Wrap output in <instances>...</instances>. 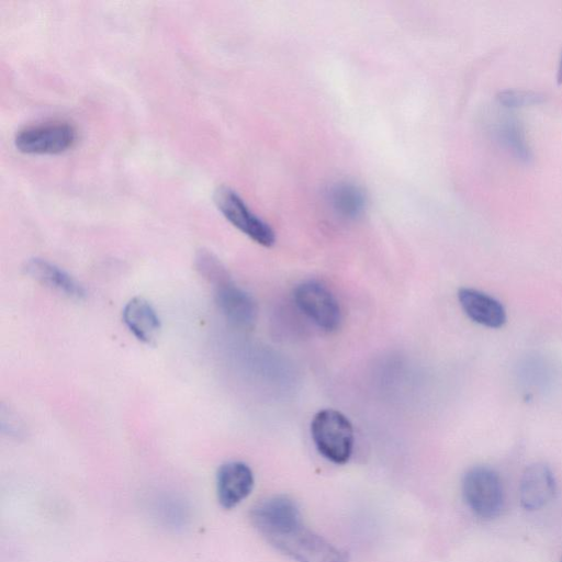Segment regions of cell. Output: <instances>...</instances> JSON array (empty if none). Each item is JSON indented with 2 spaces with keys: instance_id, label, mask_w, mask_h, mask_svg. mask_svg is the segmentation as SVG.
I'll use <instances>...</instances> for the list:
<instances>
[{
  "instance_id": "6da1fadb",
  "label": "cell",
  "mask_w": 562,
  "mask_h": 562,
  "mask_svg": "<svg viewBox=\"0 0 562 562\" xmlns=\"http://www.w3.org/2000/svg\"><path fill=\"white\" fill-rule=\"evenodd\" d=\"M311 434L318 452L336 464L346 463L353 448V428L340 412L325 408L311 423Z\"/></svg>"
},
{
  "instance_id": "277c9868",
  "label": "cell",
  "mask_w": 562,
  "mask_h": 562,
  "mask_svg": "<svg viewBox=\"0 0 562 562\" xmlns=\"http://www.w3.org/2000/svg\"><path fill=\"white\" fill-rule=\"evenodd\" d=\"M214 201L225 218L250 239L263 247L274 244L276 234L271 226L257 216L234 190L225 186L217 188Z\"/></svg>"
},
{
  "instance_id": "3957f363",
  "label": "cell",
  "mask_w": 562,
  "mask_h": 562,
  "mask_svg": "<svg viewBox=\"0 0 562 562\" xmlns=\"http://www.w3.org/2000/svg\"><path fill=\"white\" fill-rule=\"evenodd\" d=\"M267 541L297 562H348L336 547L303 522Z\"/></svg>"
},
{
  "instance_id": "2e32d148",
  "label": "cell",
  "mask_w": 562,
  "mask_h": 562,
  "mask_svg": "<svg viewBox=\"0 0 562 562\" xmlns=\"http://www.w3.org/2000/svg\"><path fill=\"white\" fill-rule=\"evenodd\" d=\"M195 268L215 288L231 280L227 270L218 258L205 249L198 251Z\"/></svg>"
},
{
  "instance_id": "8fae6325",
  "label": "cell",
  "mask_w": 562,
  "mask_h": 562,
  "mask_svg": "<svg viewBox=\"0 0 562 562\" xmlns=\"http://www.w3.org/2000/svg\"><path fill=\"white\" fill-rule=\"evenodd\" d=\"M458 300L465 315L474 323L488 328H501L505 325V307L492 295L476 289L461 288Z\"/></svg>"
},
{
  "instance_id": "5b68a950",
  "label": "cell",
  "mask_w": 562,
  "mask_h": 562,
  "mask_svg": "<svg viewBox=\"0 0 562 562\" xmlns=\"http://www.w3.org/2000/svg\"><path fill=\"white\" fill-rule=\"evenodd\" d=\"M293 299L300 311L319 328L334 331L339 327L341 322L339 304L322 283L305 281L297 284L293 291Z\"/></svg>"
},
{
  "instance_id": "d6986e66",
  "label": "cell",
  "mask_w": 562,
  "mask_h": 562,
  "mask_svg": "<svg viewBox=\"0 0 562 562\" xmlns=\"http://www.w3.org/2000/svg\"><path fill=\"white\" fill-rule=\"evenodd\" d=\"M561 562H562V560H561Z\"/></svg>"
},
{
  "instance_id": "9a60e30c",
  "label": "cell",
  "mask_w": 562,
  "mask_h": 562,
  "mask_svg": "<svg viewBox=\"0 0 562 562\" xmlns=\"http://www.w3.org/2000/svg\"><path fill=\"white\" fill-rule=\"evenodd\" d=\"M329 201L336 213L346 218H356L366 209V195L360 187L351 182H339L329 192Z\"/></svg>"
},
{
  "instance_id": "e0dca14e",
  "label": "cell",
  "mask_w": 562,
  "mask_h": 562,
  "mask_svg": "<svg viewBox=\"0 0 562 562\" xmlns=\"http://www.w3.org/2000/svg\"><path fill=\"white\" fill-rule=\"evenodd\" d=\"M496 99L503 106L515 109L542 103L546 97L536 91L507 89L499 91Z\"/></svg>"
},
{
  "instance_id": "8992f818",
  "label": "cell",
  "mask_w": 562,
  "mask_h": 562,
  "mask_svg": "<svg viewBox=\"0 0 562 562\" xmlns=\"http://www.w3.org/2000/svg\"><path fill=\"white\" fill-rule=\"evenodd\" d=\"M76 140L74 127L66 123H45L19 131L15 147L24 154L54 155L69 149Z\"/></svg>"
},
{
  "instance_id": "9c48e42d",
  "label": "cell",
  "mask_w": 562,
  "mask_h": 562,
  "mask_svg": "<svg viewBox=\"0 0 562 562\" xmlns=\"http://www.w3.org/2000/svg\"><path fill=\"white\" fill-rule=\"evenodd\" d=\"M557 493V481L552 470L542 462L528 465L520 479L519 499L527 510L547 506Z\"/></svg>"
},
{
  "instance_id": "5bb4252c",
  "label": "cell",
  "mask_w": 562,
  "mask_h": 562,
  "mask_svg": "<svg viewBox=\"0 0 562 562\" xmlns=\"http://www.w3.org/2000/svg\"><path fill=\"white\" fill-rule=\"evenodd\" d=\"M492 134L517 159L524 162L532 160V150L526 131L517 117L510 114H501L495 117L492 122Z\"/></svg>"
},
{
  "instance_id": "7c38bea8",
  "label": "cell",
  "mask_w": 562,
  "mask_h": 562,
  "mask_svg": "<svg viewBox=\"0 0 562 562\" xmlns=\"http://www.w3.org/2000/svg\"><path fill=\"white\" fill-rule=\"evenodd\" d=\"M24 271L37 283L70 299L80 300L86 294L83 286L72 276L45 259L27 260Z\"/></svg>"
},
{
  "instance_id": "30bf717a",
  "label": "cell",
  "mask_w": 562,
  "mask_h": 562,
  "mask_svg": "<svg viewBox=\"0 0 562 562\" xmlns=\"http://www.w3.org/2000/svg\"><path fill=\"white\" fill-rule=\"evenodd\" d=\"M216 304L225 318L235 327L251 328L257 318V305L250 294L231 280L215 288Z\"/></svg>"
},
{
  "instance_id": "ba28073f",
  "label": "cell",
  "mask_w": 562,
  "mask_h": 562,
  "mask_svg": "<svg viewBox=\"0 0 562 562\" xmlns=\"http://www.w3.org/2000/svg\"><path fill=\"white\" fill-rule=\"evenodd\" d=\"M254 474L241 461L223 463L216 472V496L220 505L232 509L241 503L252 491Z\"/></svg>"
},
{
  "instance_id": "52a82bcc",
  "label": "cell",
  "mask_w": 562,
  "mask_h": 562,
  "mask_svg": "<svg viewBox=\"0 0 562 562\" xmlns=\"http://www.w3.org/2000/svg\"><path fill=\"white\" fill-rule=\"evenodd\" d=\"M250 521L266 539L302 522L300 509L291 498L278 495L259 502L250 512Z\"/></svg>"
},
{
  "instance_id": "ac0fdd59",
  "label": "cell",
  "mask_w": 562,
  "mask_h": 562,
  "mask_svg": "<svg viewBox=\"0 0 562 562\" xmlns=\"http://www.w3.org/2000/svg\"><path fill=\"white\" fill-rule=\"evenodd\" d=\"M557 80H558L559 85H562V49L560 52V57H559Z\"/></svg>"
},
{
  "instance_id": "7a4b0ae2",
  "label": "cell",
  "mask_w": 562,
  "mask_h": 562,
  "mask_svg": "<svg viewBox=\"0 0 562 562\" xmlns=\"http://www.w3.org/2000/svg\"><path fill=\"white\" fill-rule=\"evenodd\" d=\"M462 495L473 514L482 519L497 517L504 507V487L498 473L485 465L469 469L462 479Z\"/></svg>"
},
{
  "instance_id": "4fadbf2b",
  "label": "cell",
  "mask_w": 562,
  "mask_h": 562,
  "mask_svg": "<svg viewBox=\"0 0 562 562\" xmlns=\"http://www.w3.org/2000/svg\"><path fill=\"white\" fill-rule=\"evenodd\" d=\"M122 315L124 324L139 341L153 344L158 338L160 319L153 305L144 297L131 299Z\"/></svg>"
}]
</instances>
